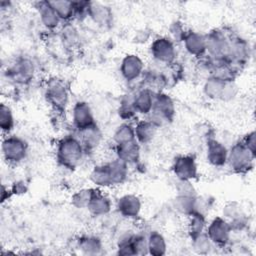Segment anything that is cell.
<instances>
[{"label":"cell","instance_id":"6da1fadb","mask_svg":"<svg viewBox=\"0 0 256 256\" xmlns=\"http://www.w3.org/2000/svg\"><path fill=\"white\" fill-rule=\"evenodd\" d=\"M84 147L79 138L74 135L64 136L57 145V160L67 169H75L82 160Z\"/></svg>","mask_w":256,"mask_h":256},{"label":"cell","instance_id":"7a4b0ae2","mask_svg":"<svg viewBox=\"0 0 256 256\" xmlns=\"http://www.w3.org/2000/svg\"><path fill=\"white\" fill-rule=\"evenodd\" d=\"M175 115V105L173 100L163 92H155L153 108L150 112L149 120L158 127L164 123L172 121Z\"/></svg>","mask_w":256,"mask_h":256},{"label":"cell","instance_id":"3957f363","mask_svg":"<svg viewBox=\"0 0 256 256\" xmlns=\"http://www.w3.org/2000/svg\"><path fill=\"white\" fill-rule=\"evenodd\" d=\"M1 150L6 162L10 164H17L25 159L28 145L22 138L8 134L2 139Z\"/></svg>","mask_w":256,"mask_h":256},{"label":"cell","instance_id":"277c9868","mask_svg":"<svg viewBox=\"0 0 256 256\" xmlns=\"http://www.w3.org/2000/svg\"><path fill=\"white\" fill-rule=\"evenodd\" d=\"M254 158L255 156L246 148L243 142H238L228 151L227 163L234 172L245 173L252 168Z\"/></svg>","mask_w":256,"mask_h":256},{"label":"cell","instance_id":"5b68a950","mask_svg":"<svg viewBox=\"0 0 256 256\" xmlns=\"http://www.w3.org/2000/svg\"><path fill=\"white\" fill-rule=\"evenodd\" d=\"M45 97L55 112H63L69 102V93L62 80L50 79L45 88Z\"/></svg>","mask_w":256,"mask_h":256},{"label":"cell","instance_id":"8992f818","mask_svg":"<svg viewBox=\"0 0 256 256\" xmlns=\"http://www.w3.org/2000/svg\"><path fill=\"white\" fill-rule=\"evenodd\" d=\"M151 55L161 64H174L176 58V48L173 40L167 37L155 39L150 46Z\"/></svg>","mask_w":256,"mask_h":256},{"label":"cell","instance_id":"52a82bcc","mask_svg":"<svg viewBox=\"0 0 256 256\" xmlns=\"http://www.w3.org/2000/svg\"><path fill=\"white\" fill-rule=\"evenodd\" d=\"M232 232L230 223L222 217H215L206 227V235L212 244L218 246H225L229 240Z\"/></svg>","mask_w":256,"mask_h":256},{"label":"cell","instance_id":"ba28073f","mask_svg":"<svg viewBox=\"0 0 256 256\" xmlns=\"http://www.w3.org/2000/svg\"><path fill=\"white\" fill-rule=\"evenodd\" d=\"M35 67L33 62L28 58L16 60L8 69V77L18 84H26L33 78Z\"/></svg>","mask_w":256,"mask_h":256},{"label":"cell","instance_id":"9c48e42d","mask_svg":"<svg viewBox=\"0 0 256 256\" xmlns=\"http://www.w3.org/2000/svg\"><path fill=\"white\" fill-rule=\"evenodd\" d=\"M178 180H193L197 177L198 168L195 158L191 155H181L175 158L172 166Z\"/></svg>","mask_w":256,"mask_h":256},{"label":"cell","instance_id":"30bf717a","mask_svg":"<svg viewBox=\"0 0 256 256\" xmlns=\"http://www.w3.org/2000/svg\"><path fill=\"white\" fill-rule=\"evenodd\" d=\"M120 72L124 80L132 82L144 73V63L136 54H127L121 61Z\"/></svg>","mask_w":256,"mask_h":256},{"label":"cell","instance_id":"8fae6325","mask_svg":"<svg viewBox=\"0 0 256 256\" xmlns=\"http://www.w3.org/2000/svg\"><path fill=\"white\" fill-rule=\"evenodd\" d=\"M72 121L77 131L96 124L90 106L84 101H78L74 104L72 109Z\"/></svg>","mask_w":256,"mask_h":256},{"label":"cell","instance_id":"7c38bea8","mask_svg":"<svg viewBox=\"0 0 256 256\" xmlns=\"http://www.w3.org/2000/svg\"><path fill=\"white\" fill-rule=\"evenodd\" d=\"M182 41L186 51L195 57H203L206 54L205 36L195 31H185Z\"/></svg>","mask_w":256,"mask_h":256},{"label":"cell","instance_id":"4fadbf2b","mask_svg":"<svg viewBox=\"0 0 256 256\" xmlns=\"http://www.w3.org/2000/svg\"><path fill=\"white\" fill-rule=\"evenodd\" d=\"M117 211L123 217L132 219L136 218L141 211V201L134 194H126L117 200Z\"/></svg>","mask_w":256,"mask_h":256},{"label":"cell","instance_id":"5bb4252c","mask_svg":"<svg viewBox=\"0 0 256 256\" xmlns=\"http://www.w3.org/2000/svg\"><path fill=\"white\" fill-rule=\"evenodd\" d=\"M228 150L221 142L210 139L207 142V161L214 167H222L227 163Z\"/></svg>","mask_w":256,"mask_h":256},{"label":"cell","instance_id":"9a60e30c","mask_svg":"<svg viewBox=\"0 0 256 256\" xmlns=\"http://www.w3.org/2000/svg\"><path fill=\"white\" fill-rule=\"evenodd\" d=\"M87 209L94 216H103L111 210V201L100 190L93 189Z\"/></svg>","mask_w":256,"mask_h":256},{"label":"cell","instance_id":"2e32d148","mask_svg":"<svg viewBox=\"0 0 256 256\" xmlns=\"http://www.w3.org/2000/svg\"><path fill=\"white\" fill-rule=\"evenodd\" d=\"M154 94L152 90L148 88H141L138 90L133 97V107L136 113L143 115H149L153 108Z\"/></svg>","mask_w":256,"mask_h":256},{"label":"cell","instance_id":"e0dca14e","mask_svg":"<svg viewBox=\"0 0 256 256\" xmlns=\"http://www.w3.org/2000/svg\"><path fill=\"white\" fill-rule=\"evenodd\" d=\"M116 158L122 160L126 164H134L140 157V146L137 140L115 145Z\"/></svg>","mask_w":256,"mask_h":256},{"label":"cell","instance_id":"ac0fdd59","mask_svg":"<svg viewBox=\"0 0 256 256\" xmlns=\"http://www.w3.org/2000/svg\"><path fill=\"white\" fill-rule=\"evenodd\" d=\"M36 9L38 11L41 23L48 29L54 30L58 27L61 20L50 5L49 1H40L36 3Z\"/></svg>","mask_w":256,"mask_h":256},{"label":"cell","instance_id":"d6986e66","mask_svg":"<svg viewBox=\"0 0 256 256\" xmlns=\"http://www.w3.org/2000/svg\"><path fill=\"white\" fill-rule=\"evenodd\" d=\"M88 16L99 26L107 27L112 23V11L109 7L97 3L89 2Z\"/></svg>","mask_w":256,"mask_h":256},{"label":"cell","instance_id":"ffe728a7","mask_svg":"<svg viewBox=\"0 0 256 256\" xmlns=\"http://www.w3.org/2000/svg\"><path fill=\"white\" fill-rule=\"evenodd\" d=\"M77 137L82 143L85 151L95 149L101 141L102 134L97 124L77 131Z\"/></svg>","mask_w":256,"mask_h":256},{"label":"cell","instance_id":"44dd1931","mask_svg":"<svg viewBox=\"0 0 256 256\" xmlns=\"http://www.w3.org/2000/svg\"><path fill=\"white\" fill-rule=\"evenodd\" d=\"M158 126L155 125L151 120H140L134 127L135 138L139 144L150 143L157 132Z\"/></svg>","mask_w":256,"mask_h":256},{"label":"cell","instance_id":"7402d4cb","mask_svg":"<svg viewBox=\"0 0 256 256\" xmlns=\"http://www.w3.org/2000/svg\"><path fill=\"white\" fill-rule=\"evenodd\" d=\"M90 180L98 187L113 186L109 164L105 163L95 166L90 173Z\"/></svg>","mask_w":256,"mask_h":256},{"label":"cell","instance_id":"603a6c76","mask_svg":"<svg viewBox=\"0 0 256 256\" xmlns=\"http://www.w3.org/2000/svg\"><path fill=\"white\" fill-rule=\"evenodd\" d=\"M49 3L61 21L68 23L71 19L75 17L74 1L57 0V1H49Z\"/></svg>","mask_w":256,"mask_h":256},{"label":"cell","instance_id":"cb8c5ba5","mask_svg":"<svg viewBox=\"0 0 256 256\" xmlns=\"http://www.w3.org/2000/svg\"><path fill=\"white\" fill-rule=\"evenodd\" d=\"M148 253L154 256H161L166 253L167 244L164 236L158 231H151L147 236Z\"/></svg>","mask_w":256,"mask_h":256},{"label":"cell","instance_id":"d4e9b609","mask_svg":"<svg viewBox=\"0 0 256 256\" xmlns=\"http://www.w3.org/2000/svg\"><path fill=\"white\" fill-rule=\"evenodd\" d=\"M60 40L63 48H65L66 50H69V49L72 50L79 43V40H80L79 33L77 29L71 23L68 22L62 27L60 31Z\"/></svg>","mask_w":256,"mask_h":256},{"label":"cell","instance_id":"484cf974","mask_svg":"<svg viewBox=\"0 0 256 256\" xmlns=\"http://www.w3.org/2000/svg\"><path fill=\"white\" fill-rule=\"evenodd\" d=\"M108 164L110 168L113 186L123 183L128 176V164L118 158L108 162Z\"/></svg>","mask_w":256,"mask_h":256},{"label":"cell","instance_id":"4316f807","mask_svg":"<svg viewBox=\"0 0 256 256\" xmlns=\"http://www.w3.org/2000/svg\"><path fill=\"white\" fill-rule=\"evenodd\" d=\"M188 216V234L191 239H194L195 237L204 233V230L206 228V219L203 213L197 211L193 212Z\"/></svg>","mask_w":256,"mask_h":256},{"label":"cell","instance_id":"83f0119b","mask_svg":"<svg viewBox=\"0 0 256 256\" xmlns=\"http://www.w3.org/2000/svg\"><path fill=\"white\" fill-rule=\"evenodd\" d=\"M78 248L85 254L96 255L102 250V243L95 236H84L78 240Z\"/></svg>","mask_w":256,"mask_h":256},{"label":"cell","instance_id":"f1b7e54d","mask_svg":"<svg viewBox=\"0 0 256 256\" xmlns=\"http://www.w3.org/2000/svg\"><path fill=\"white\" fill-rule=\"evenodd\" d=\"M226 82L220 81L214 77H209L203 86V91L205 95L210 99H220L222 98L224 86Z\"/></svg>","mask_w":256,"mask_h":256},{"label":"cell","instance_id":"f546056e","mask_svg":"<svg viewBox=\"0 0 256 256\" xmlns=\"http://www.w3.org/2000/svg\"><path fill=\"white\" fill-rule=\"evenodd\" d=\"M136 140L135 138V131L134 127L131 124L123 123L121 124L114 132L113 135V141L115 145L127 143Z\"/></svg>","mask_w":256,"mask_h":256},{"label":"cell","instance_id":"4dcf8cb0","mask_svg":"<svg viewBox=\"0 0 256 256\" xmlns=\"http://www.w3.org/2000/svg\"><path fill=\"white\" fill-rule=\"evenodd\" d=\"M14 117L10 107L4 103L0 106V127L3 134H10L14 128Z\"/></svg>","mask_w":256,"mask_h":256},{"label":"cell","instance_id":"1f68e13d","mask_svg":"<svg viewBox=\"0 0 256 256\" xmlns=\"http://www.w3.org/2000/svg\"><path fill=\"white\" fill-rule=\"evenodd\" d=\"M175 207L179 212L188 216L196 211V197L177 195L175 199Z\"/></svg>","mask_w":256,"mask_h":256},{"label":"cell","instance_id":"d6a6232c","mask_svg":"<svg viewBox=\"0 0 256 256\" xmlns=\"http://www.w3.org/2000/svg\"><path fill=\"white\" fill-rule=\"evenodd\" d=\"M93 189H82L77 191L71 198L73 206L76 208H87Z\"/></svg>","mask_w":256,"mask_h":256},{"label":"cell","instance_id":"836d02e7","mask_svg":"<svg viewBox=\"0 0 256 256\" xmlns=\"http://www.w3.org/2000/svg\"><path fill=\"white\" fill-rule=\"evenodd\" d=\"M192 242H193L194 250L200 254L207 253L210 250L211 245H212V242L210 241V239L208 238V236L206 235L205 232L200 234L199 236L195 237L194 239H192Z\"/></svg>","mask_w":256,"mask_h":256},{"label":"cell","instance_id":"e575fe53","mask_svg":"<svg viewBox=\"0 0 256 256\" xmlns=\"http://www.w3.org/2000/svg\"><path fill=\"white\" fill-rule=\"evenodd\" d=\"M176 190L179 196L196 197V190L189 180H178Z\"/></svg>","mask_w":256,"mask_h":256},{"label":"cell","instance_id":"d590c367","mask_svg":"<svg viewBox=\"0 0 256 256\" xmlns=\"http://www.w3.org/2000/svg\"><path fill=\"white\" fill-rule=\"evenodd\" d=\"M255 132L252 131L246 135V137L243 140V144L246 146V148L255 156Z\"/></svg>","mask_w":256,"mask_h":256}]
</instances>
